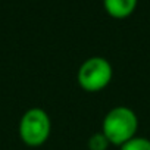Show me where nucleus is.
Wrapping results in <instances>:
<instances>
[{"label":"nucleus","mask_w":150,"mask_h":150,"mask_svg":"<svg viewBox=\"0 0 150 150\" xmlns=\"http://www.w3.org/2000/svg\"><path fill=\"white\" fill-rule=\"evenodd\" d=\"M119 149L121 150H150V140L146 137L135 135L127 143H124Z\"/></svg>","instance_id":"39448f33"},{"label":"nucleus","mask_w":150,"mask_h":150,"mask_svg":"<svg viewBox=\"0 0 150 150\" xmlns=\"http://www.w3.org/2000/svg\"><path fill=\"white\" fill-rule=\"evenodd\" d=\"M109 146H110V143L108 141V138L105 137V134H103L102 131L93 134V135L87 140V147H88V150H108Z\"/></svg>","instance_id":"423d86ee"},{"label":"nucleus","mask_w":150,"mask_h":150,"mask_svg":"<svg viewBox=\"0 0 150 150\" xmlns=\"http://www.w3.org/2000/svg\"><path fill=\"white\" fill-rule=\"evenodd\" d=\"M103 6L112 18L124 19L134 12L137 0H103Z\"/></svg>","instance_id":"20e7f679"},{"label":"nucleus","mask_w":150,"mask_h":150,"mask_svg":"<svg viewBox=\"0 0 150 150\" xmlns=\"http://www.w3.org/2000/svg\"><path fill=\"white\" fill-rule=\"evenodd\" d=\"M137 128L138 118L135 112L127 106H115L106 113L102 122V132L108 141L119 147L137 135Z\"/></svg>","instance_id":"f257e3e1"},{"label":"nucleus","mask_w":150,"mask_h":150,"mask_svg":"<svg viewBox=\"0 0 150 150\" xmlns=\"http://www.w3.org/2000/svg\"><path fill=\"white\" fill-rule=\"evenodd\" d=\"M113 77V69L108 59L93 56L83 62L78 69L77 81L84 91L97 93L109 86Z\"/></svg>","instance_id":"f03ea898"},{"label":"nucleus","mask_w":150,"mask_h":150,"mask_svg":"<svg viewBox=\"0 0 150 150\" xmlns=\"http://www.w3.org/2000/svg\"><path fill=\"white\" fill-rule=\"evenodd\" d=\"M52 121L49 113L41 108L28 109L19 121V137L30 147L43 146L50 135Z\"/></svg>","instance_id":"7ed1b4c3"}]
</instances>
